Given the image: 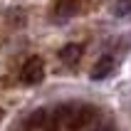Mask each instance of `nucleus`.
I'll use <instances>...</instances> for the list:
<instances>
[{"label": "nucleus", "mask_w": 131, "mask_h": 131, "mask_svg": "<svg viewBox=\"0 0 131 131\" xmlns=\"http://www.w3.org/2000/svg\"><path fill=\"white\" fill-rule=\"evenodd\" d=\"M20 79L22 84H40L45 79V62L40 57H30L20 69Z\"/></svg>", "instance_id": "f257e3e1"}, {"label": "nucleus", "mask_w": 131, "mask_h": 131, "mask_svg": "<svg viewBox=\"0 0 131 131\" xmlns=\"http://www.w3.org/2000/svg\"><path fill=\"white\" fill-rule=\"evenodd\" d=\"M92 119H94V109H92V106H79V109L72 111V119L67 121V129L69 131H79V129H84Z\"/></svg>", "instance_id": "f03ea898"}, {"label": "nucleus", "mask_w": 131, "mask_h": 131, "mask_svg": "<svg viewBox=\"0 0 131 131\" xmlns=\"http://www.w3.org/2000/svg\"><path fill=\"white\" fill-rule=\"evenodd\" d=\"M111 69H114V57L111 54H102V57L96 59L94 64H92V79H104V77H109Z\"/></svg>", "instance_id": "7ed1b4c3"}, {"label": "nucleus", "mask_w": 131, "mask_h": 131, "mask_svg": "<svg viewBox=\"0 0 131 131\" xmlns=\"http://www.w3.org/2000/svg\"><path fill=\"white\" fill-rule=\"evenodd\" d=\"M77 10H79V0H57V5H54V20L64 22V20H69Z\"/></svg>", "instance_id": "20e7f679"}, {"label": "nucleus", "mask_w": 131, "mask_h": 131, "mask_svg": "<svg viewBox=\"0 0 131 131\" xmlns=\"http://www.w3.org/2000/svg\"><path fill=\"white\" fill-rule=\"evenodd\" d=\"M82 52H84V47L77 45V42L74 45H64V47L59 50V59H62L64 64H77L82 59Z\"/></svg>", "instance_id": "39448f33"}, {"label": "nucleus", "mask_w": 131, "mask_h": 131, "mask_svg": "<svg viewBox=\"0 0 131 131\" xmlns=\"http://www.w3.org/2000/svg\"><path fill=\"white\" fill-rule=\"evenodd\" d=\"M111 15L114 17H129L131 15V0H116L111 5Z\"/></svg>", "instance_id": "423d86ee"}, {"label": "nucleus", "mask_w": 131, "mask_h": 131, "mask_svg": "<svg viewBox=\"0 0 131 131\" xmlns=\"http://www.w3.org/2000/svg\"><path fill=\"white\" fill-rule=\"evenodd\" d=\"M45 119H47V111H45V109H37V111H32V114H30L27 126H42Z\"/></svg>", "instance_id": "0eeeda50"}, {"label": "nucleus", "mask_w": 131, "mask_h": 131, "mask_svg": "<svg viewBox=\"0 0 131 131\" xmlns=\"http://www.w3.org/2000/svg\"><path fill=\"white\" fill-rule=\"evenodd\" d=\"M59 124H62V121H59V119L52 114V116H47V119H45L42 129H45V131H59Z\"/></svg>", "instance_id": "6e6552de"}, {"label": "nucleus", "mask_w": 131, "mask_h": 131, "mask_svg": "<svg viewBox=\"0 0 131 131\" xmlns=\"http://www.w3.org/2000/svg\"><path fill=\"white\" fill-rule=\"evenodd\" d=\"M3 116H5V111H3V109H0V121H3Z\"/></svg>", "instance_id": "1a4fd4ad"}]
</instances>
